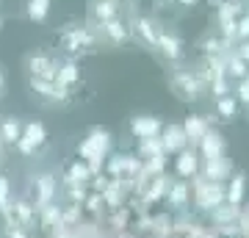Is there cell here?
I'll return each instance as SVG.
<instances>
[{
  "label": "cell",
  "instance_id": "6da1fadb",
  "mask_svg": "<svg viewBox=\"0 0 249 238\" xmlns=\"http://www.w3.org/2000/svg\"><path fill=\"white\" fill-rule=\"evenodd\" d=\"M108 152H111V133L103 130V128H91L89 136L78 144V155H80V161H86L91 175L103 172V164H106Z\"/></svg>",
  "mask_w": 249,
  "mask_h": 238
},
{
  "label": "cell",
  "instance_id": "7a4b0ae2",
  "mask_svg": "<svg viewBox=\"0 0 249 238\" xmlns=\"http://www.w3.org/2000/svg\"><path fill=\"white\" fill-rule=\"evenodd\" d=\"M191 200H194V208L202 213H211L216 208V205H222L224 200H227V188H224V183H219V180H208V177L196 175L191 177Z\"/></svg>",
  "mask_w": 249,
  "mask_h": 238
},
{
  "label": "cell",
  "instance_id": "3957f363",
  "mask_svg": "<svg viewBox=\"0 0 249 238\" xmlns=\"http://www.w3.org/2000/svg\"><path fill=\"white\" fill-rule=\"evenodd\" d=\"M55 194H58V180H55L50 172H42V175L34 177V208L42 211L47 205L55 202Z\"/></svg>",
  "mask_w": 249,
  "mask_h": 238
},
{
  "label": "cell",
  "instance_id": "277c9868",
  "mask_svg": "<svg viewBox=\"0 0 249 238\" xmlns=\"http://www.w3.org/2000/svg\"><path fill=\"white\" fill-rule=\"evenodd\" d=\"M28 72L31 78H45V80H55L58 75V64L45 53H31L28 55Z\"/></svg>",
  "mask_w": 249,
  "mask_h": 238
},
{
  "label": "cell",
  "instance_id": "5b68a950",
  "mask_svg": "<svg viewBox=\"0 0 249 238\" xmlns=\"http://www.w3.org/2000/svg\"><path fill=\"white\" fill-rule=\"evenodd\" d=\"M163 202L169 205V208H175V211H188V202H191V185L186 183V180H172L169 191H166V197H163Z\"/></svg>",
  "mask_w": 249,
  "mask_h": 238
},
{
  "label": "cell",
  "instance_id": "8992f818",
  "mask_svg": "<svg viewBox=\"0 0 249 238\" xmlns=\"http://www.w3.org/2000/svg\"><path fill=\"white\" fill-rule=\"evenodd\" d=\"M11 213H14V221H17L19 227H25L34 233L36 230V221H39V216H36V208L31 200H25V197H19V200H14V205H11Z\"/></svg>",
  "mask_w": 249,
  "mask_h": 238
},
{
  "label": "cell",
  "instance_id": "52a82bcc",
  "mask_svg": "<svg viewBox=\"0 0 249 238\" xmlns=\"http://www.w3.org/2000/svg\"><path fill=\"white\" fill-rule=\"evenodd\" d=\"M175 172H178L183 180H191V177L199 175V155H196V150L191 147V150H180L178 158H175Z\"/></svg>",
  "mask_w": 249,
  "mask_h": 238
},
{
  "label": "cell",
  "instance_id": "ba28073f",
  "mask_svg": "<svg viewBox=\"0 0 249 238\" xmlns=\"http://www.w3.org/2000/svg\"><path fill=\"white\" fill-rule=\"evenodd\" d=\"M160 141H163V150L175 152V155L188 147V136H186V130H183V125H166L163 133H160Z\"/></svg>",
  "mask_w": 249,
  "mask_h": 238
},
{
  "label": "cell",
  "instance_id": "9c48e42d",
  "mask_svg": "<svg viewBox=\"0 0 249 238\" xmlns=\"http://www.w3.org/2000/svg\"><path fill=\"white\" fill-rule=\"evenodd\" d=\"M169 185H172V177L169 175H158V177H152L150 183H147V188H144V194H142V202L150 208V205L160 202L163 197H166V191H169Z\"/></svg>",
  "mask_w": 249,
  "mask_h": 238
},
{
  "label": "cell",
  "instance_id": "30bf717a",
  "mask_svg": "<svg viewBox=\"0 0 249 238\" xmlns=\"http://www.w3.org/2000/svg\"><path fill=\"white\" fill-rule=\"evenodd\" d=\"M130 130H133V136H139V141L152 139V136H160V133H163V122L155 119V116H133Z\"/></svg>",
  "mask_w": 249,
  "mask_h": 238
},
{
  "label": "cell",
  "instance_id": "8fae6325",
  "mask_svg": "<svg viewBox=\"0 0 249 238\" xmlns=\"http://www.w3.org/2000/svg\"><path fill=\"white\" fill-rule=\"evenodd\" d=\"M224 150H227V144H224L222 133H216V130H208V133H205V139L199 141V152H202V158H205V161L222 158Z\"/></svg>",
  "mask_w": 249,
  "mask_h": 238
},
{
  "label": "cell",
  "instance_id": "7c38bea8",
  "mask_svg": "<svg viewBox=\"0 0 249 238\" xmlns=\"http://www.w3.org/2000/svg\"><path fill=\"white\" fill-rule=\"evenodd\" d=\"M202 177H208V180H219V183H222L224 177H232V164H230V158H227V155H222V158L205 161Z\"/></svg>",
  "mask_w": 249,
  "mask_h": 238
},
{
  "label": "cell",
  "instance_id": "4fadbf2b",
  "mask_svg": "<svg viewBox=\"0 0 249 238\" xmlns=\"http://www.w3.org/2000/svg\"><path fill=\"white\" fill-rule=\"evenodd\" d=\"M208 216H211V221H213L216 227H222V224H232V221H238V216H241V205L222 202V205H216Z\"/></svg>",
  "mask_w": 249,
  "mask_h": 238
},
{
  "label": "cell",
  "instance_id": "5bb4252c",
  "mask_svg": "<svg viewBox=\"0 0 249 238\" xmlns=\"http://www.w3.org/2000/svg\"><path fill=\"white\" fill-rule=\"evenodd\" d=\"M64 44H67V50H80V47H91L94 44V36L89 31H83V28H70V31H64Z\"/></svg>",
  "mask_w": 249,
  "mask_h": 238
},
{
  "label": "cell",
  "instance_id": "9a60e30c",
  "mask_svg": "<svg viewBox=\"0 0 249 238\" xmlns=\"http://www.w3.org/2000/svg\"><path fill=\"white\" fill-rule=\"evenodd\" d=\"M175 89H178L186 100L199 97V80H196L191 72H178V75H175Z\"/></svg>",
  "mask_w": 249,
  "mask_h": 238
},
{
  "label": "cell",
  "instance_id": "2e32d148",
  "mask_svg": "<svg viewBox=\"0 0 249 238\" xmlns=\"http://www.w3.org/2000/svg\"><path fill=\"white\" fill-rule=\"evenodd\" d=\"M183 130H186L191 147H199V141L205 139V133L211 130V128H208V122H205L202 116H188L186 122H183Z\"/></svg>",
  "mask_w": 249,
  "mask_h": 238
},
{
  "label": "cell",
  "instance_id": "e0dca14e",
  "mask_svg": "<svg viewBox=\"0 0 249 238\" xmlns=\"http://www.w3.org/2000/svg\"><path fill=\"white\" fill-rule=\"evenodd\" d=\"M80 80V70H78V64L75 61H64V64H58V75H55V86H61V89H67L70 92L75 83Z\"/></svg>",
  "mask_w": 249,
  "mask_h": 238
},
{
  "label": "cell",
  "instance_id": "ac0fdd59",
  "mask_svg": "<svg viewBox=\"0 0 249 238\" xmlns=\"http://www.w3.org/2000/svg\"><path fill=\"white\" fill-rule=\"evenodd\" d=\"M227 200L224 202H232V205H241L244 202V194H247V177L241 175V172H235V175L227 180Z\"/></svg>",
  "mask_w": 249,
  "mask_h": 238
},
{
  "label": "cell",
  "instance_id": "d6986e66",
  "mask_svg": "<svg viewBox=\"0 0 249 238\" xmlns=\"http://www.w3.org/2000/svg\"><path fill=\"white\" fill-rule=\"evenodd\" d=\"M91 169L86 166V161H75V164H70L67 166V172H64V185H70V183H86L89 185L91 180Z\"/></svg>",
  "mask_w": 249,
  "mask_h": 238
},
{
  "label": "cell",
  "instance_id": "ffe728a7",
  "mask_svg": "<svg viewBox=\"0 0 249 238\" xmlns=\"http://www.w3.org/2000/svg\"><path fill=\"white\" fill-rule=\"evenodd\" d=\"M36 216H39V227L47 230V233H53V230L61 224V205L58 202L47 205V208H42V211H36Z\"/></svg>",
  "mask_w": 249,
  "mask_h": 238
},
{
  "label": "cell",
  "instance_id": "44dd1931",
  "mask_svg": "<svg viewBox=\"0 0 249 238\" xmlns=\"http://www.w3.org/2000/svg\"><path fill=\"white\" fill-rule=\"evenodd\" d=\"M158 47H160V53L166 55V58H172V61L183 55V42H180L178 36L160 34V36H158Z\"/></svg>",
  "mask_w": 249,
  "mask_h": 238
},
{
  "label": "cell",
  "instance_id": "7402d4cb",
  "mask_svg": "<svg viewBox=\"0 0 249 238\" xmlns=\"http://www.w3.org/2000/svg\"><path fill=\"white\" fill-rule=\"evenodd\" d=\"M158 155H166L160 136H152V139H142V141H139V158L147 161V158H158Z\"/></svg>",
  "mask_w": 249,
  "mask_h": 238
},
{
  "label": "cell",
  "instance_id": "603a6c76",
  "mask_svg": "<svg viewBox=\"0 0 249 238\" xmlns=\"http://www.w3.org/2000/svg\"><path fill=\"white\" fill-rule=\"evenodd\" d=\"M22 130H25V125L19 122V119H3L0 122V136L6 144H17L22 139Z\"/></svg>",
  "mask_w": 249,
  "mask_h": 238
},
{
  "label": "cell",
  "instance_id": "cb8c5ba5",
  "mask_svg": "<svg viewBox=\"0 0 249 238\" xmlns=\"http://www.w3.org/2000/svg\"><path fill=\"white\" fill-rule=\"evenodd\" d=\"M22 139L31 141V144H34L36 150H39V147H42V144L47 141V130H45V125H42V122H28V125H25V130H22Z\"/></svg>",
  "mask_w": 249,
  "mask_h": 238
},
{
  "label": "cell",
  "instance_id": "d4e9b609",
  "mask_svg": "<svg viewBox=\"0 0 249 238\" xmlns=\"http://www.w3.org/2000/svg\"><path fill=\"white\" fill-rule=\"evenodd\" d=\"M124 166H127V155H108L106 161V175L108 177H124Z\"/></svg>",
  "mask_w": 249,
  "mask_h": 238
},
{
  "label": "cell",
  "instance_id": "484cf974",
  "mask_svg": "<svg viewBox=\"0 0 249 238\" xmlns=\"http://www.w3.org/2000/svg\"><path fill=\"white\" fill-rule=\"evenodd\" d=\"M64 188H67V200H70L72 205H80V208H83L86 197H89L86 183H70V185H64Z\"/></svg>",
  "mask_w": 249,
  "mask_h": 238
},
{
  "label": "cell",
  "instance_id": "4316f807",
  "mask_svg": "<svg viewBox=\"0 0 249 238\" xmlns=\"http://www.w3.org/2000/svg\"><path fill=\"white\" fill-rule=\"evenodd\" d=\"M103 31L108 34L111 42H124V39H127V28H124L119 19H108V22H103Z\"/></svg>",
  "mask_w": 249,
  "mask_h": 238
},
{
  "label": "cell",
  "instance_id": "83f0119b",
  "mask_svg": "<svg viewBox=\"0 0 249 238\" xmlns=\"http://www.w3.org/2000/svg\"><path fill=\"white\" fill-rule=\"evenodd\" d=\"M50 11V0H28V17L34 22H42Z\"/></svg>",
  "mask_w": 249,
  "mask_h": 238
},
{
  "label": "cell",
  "instance_id": "f1b7e54d",
  "mask_svg": "<svg viewBox=\"0 0 249 238\" xmlns=\"http://www.w3.org/2000/svg\"><path fill=\"white\" fill-rule=\"evenodd\" d=\"M224 70H227V75H230V78L244 80V78H247V72H249V64L244 61L241 55H235V58H230V61L224 64Z\"/></svg>",
  "mask_w": 249,
  "mask_h": 238
},
{
  "label": "cell",
  "instance_id": "f546056e",
  "mask_svg": "<svg viewBox=\"0 0 249 238\" xmlns=\"http://www.w3.org/2000/svg\"><path fill=\"white\" fill-rule=\"evenodd\" d=\"M136 31H139V36H142V39L150 44V47H158V34L152 31V22H150V19H139V22H136Z\"/></svg>",
  "mask_w": 249,
  "mask_h": 238
},
{
  "label": "cell",
  "instance_id": "4dcf8cb0",
  "mask_svg": "<svg viewBox=\"0 0 249 238\" xmlns=\"http://www.w3.org/2000/svg\"><path fill=\"white\" fill-rule=\"evenodd\" d=\"M216 108H219V114L224 116V119H232V116L238 114V103H235V97H219L216 100Z\"/></svg>",
  "mask_w": 249,
  "mask_h": 238
},
{
  "label": "cell",
  "instance_id": "1f68e13d",
  "mask_svg": "<svg viewBox=\"0 0 249 238\" xmlns=\"http://www.w3.org/2000/svg\"><path fill=\"white\" fill-rule=\"evenodd\" d=\"M94 11H97V17H103V22H108V19H116V17H114L116 9H114V3H111V0H100Z\"/></svg>",
  "mask_w": 249,
  "mask_h": 238
},
{
  "label": "cell",
  "instance_id": "d6a6232c",
  "mask_svg": "<svg viewBox=\"0 0 249 238\" xmlns=\"http://www.w3.org/2000/svg\"><path fill=\"white\" fill-rule=\"evenodd\" d=\"M3 238H31V230L19 224H3Z\"/></svg>",
  "mask_w": 249,
  "mask_h": 238
},
{
  "label": "cell",
  "instance_id": "836d02e7",
  "mask_svg": "<svg viewBox=\"0 0 249 238\" xmlns=\"http://www.w3.org/2000/svg\"><path fill=\"white\" fill-rule=\"evenodd\" d=\"M235 100H241V103H247L249 106V75L244 80H238V89H235Z\"/></svg>",
  "mask_w": 249,
  "mask_h": 238
},
{
  "label": "cell",
  "instance_id": "e575fe53",
  "mask_svg": "<svg viewBox=\"0 0 249 238\" xmlns=\"http://www.w3.org/2000/svg\"><path fill=\"white\" fill-rule=\"evenodd\" d=\"M213 94H216V100L227 97V80L224 78H213Z\"/></svg>",
  "mask_w": 249,
  "mask_h": 238
},
{
  "label": "cell",
  "instance_id": "d590c367",
  "mask_svg": "<svg viewBox=\"0 0 249 238\" xmlns=\"http://www.w3.org/2000/svg\"><path fill=\"white\" fill-rule=\"evenodd\" d=\"M14 147H17V150L22 152V155H36V147L31 144V141H25V139H19L17 144H14Z\"/></svg>",
  "mask_w": 249,
  "mask_h": 238
},
{
  "label": "cell",
  "instance_id": "8d00e7d4",
  "mask_svg": "<svg viewBox=\"0 0 249 238\" xmlns=\"http://www.w3.org/2000/svg\"><path fill=\"white\" fill-rule=\"evenodd\" d=\"M50 238H72V230L67 227V224H58V227L50 233Z\"/></svg>",
  "mask_w": 249,
  "mask_h": 238
},
{
  "label": "cell",
  "instance_id": "74e56055",
  "mask_svg": "<svg viewBox=\"0 0 249 238\" xmlns=\"http://www.w3.org/2000/svg\"><path fill=\"white\" fill-rule=\"evenodd\" d=\"M235 34H238L241 39H247V36H249V17H244V19L238 22V28H235Z\"/></svg>",
  "mask_w": 249,
  "mask_h": 238
},
{
  "label": "cell",
  "instance_id": "f35d334b",
  "mask_svg": "<svg viewBox=\"0 0 249 238\" xmlns=\"http://www.w3.org/2000/svg\"><path fill=\"white\" fill-rule=\"evenodd\" d=\"M238 55H241V58H244V61L249 64V42H244V44H241V50H238Z\"/></svg>",
  "mask_w": 249,
  "mask_h": 238
},
{
  "label": "cell",
  "instance_id": "ab89813d",
  "mask_svg": "<svg viewBox=\"0 0 249 238\" xmlns=\"http://www.w3.org/2000/svg\"><path fill=\"white\" fill-rule=\"evenodd\" d=\"M6 89V78H3V72H0V92Z\"/></svg>",
  "mask_w": 249,
  "mask_h": 238
},
{
  "label": "cell",
  "instance_id": "60d3db41",
  "mask_svg": "<svg viewBox=\"0 0 249 238\" xmlns=\"http://www.w3.org/2000/svg\"><path fill=\"white\" fill-rule=\"evenodd\" d=\"M3 147H6V141H3V136H0V158H3Z\"/></svg>",
  "mask_w": 249,
  "mask_h": 238
},
{
  "label": "cell",
  "instance_id": "b9f144b4",
  "mask_svg": "<svg viewBox=\"0 0 249 238\" xmlns=\"http://www.w3.org/2000/svg\"><path fill=\"white\" fill-rule=\"evenodd\" d=\"M180 3H183V6H194L196 0H180Z\"/></svg>",
  "mask_w": 249,
  "mask_h": 238
},
{
  "label": "cell",
  "instance_id": "7bdbcfd3",
  "mask_svg": "<svg viewBox=\"0 0 249 238\" xmlns=\"http://www.w3.org/2000/svg\"><path fill=\"white\" fill-rule=\"evenodd\" d=\"M247 216H249V208H247Z\"/></svg>",
  "mask_w": 249,
  "mask_h": 238
},
{
  "label": "cell",
  "instance_id": "ee69618b",
  "mask_svg": "<svg viewBox=\"0 0 249 238\" xmlns=\"http://www.w3.org/2000/svg\"><path fill=\"white\" fill-rule=\"evenodd\" d=\"M0 177H3V175H0Z\"/></svg>",
  "mask_w": 249,
  "mask_h": 238
}]
</instances>
